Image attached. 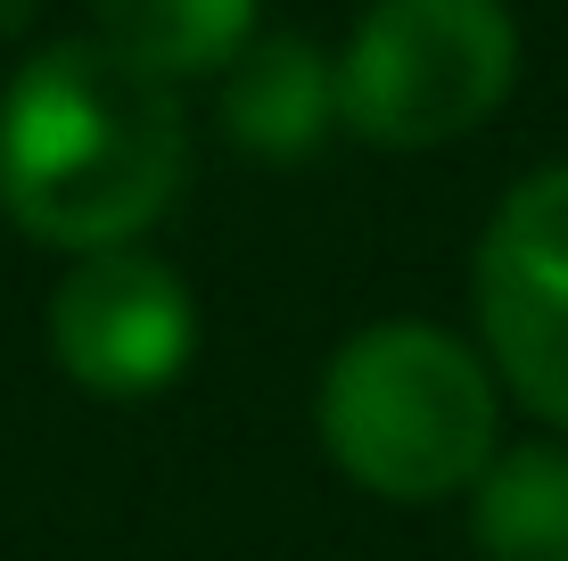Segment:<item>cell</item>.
Masks as SVG:
<instances>
[{"mask_svg": "<svg viewBox=\"0 0 568 561\" xmlns=\"http://www.w3.org/2000/svg\"><path fill=\"white\" fill-rule=\"evenodd\" d=\"M190 132L173 83L108 42H50L0 91V207L26 240L100 257L132 248L173 207Z\"/></svg>", "mask_w": 568, "mask_h": 561, "instance_id": "6da1fadb", "label": "cell"}, {"mask_svg": "<svg viewBox=\"0 0 568 561\" xmlns=\"http://www.w3.org/2000/svg\"><path fill=\"white\" fill-rule=\"evenodd\" d=\"M313 430L355 488L387 504H437L503 447V397L478 355L437 322H371L329 355Z\"/></svg>", "mask_w": 568, "mask_h": 561, "instance_id": "7a4b0ae2", "label": "cell"}, {"mask_svg": "<svg viewBox=\"0 0 568 561\" xmlns=\"http://www.w3.org/2000/svg\"><path fill=\"white\" fill-rule=\"evenodd\" d=\"M519 74L503 0H371L338 58V124L379 149H437L478 132Z\"/></svg>", "mask_w": 568, "mask_h": 561, "instance_id": "3957f363", "label": "cell"}, {"mask_svg": "<svg viewBox=\"0 0 568 561\" xmlns=\"http://www.w3.org/2000/svg\"><path fill=\"white\" fill-rule=\"evenodd\" d=\"M486 372L527 413L568 430V166L527 173L478 240Z\"/></svg>", "mask_w": 568, "mask_h": 561, "instance_id": "277c9868", "label": "cell"}, {"mask_svg": "<svg viewBox=\"0 0 568 561\" xmlns=\"http://www.w3.org/2000/svg\"><path fill=\"white\" fill-rule=\"evenodd\" d=\"M199 347V305L149 248L74 257L50 289V355L83 397H156Z\"/></svg>", "mask_w": 568, "mask_h": 561, "instance_id": "5b68a950", "label": "cell"}, {"mask_svg": "<svg viewBox=\"0 0 568 561\" xmlns=\"http://www.w3.org/2000/svg\"><path fill=\"white\" fill-rule=\"evenodd\" d=\"M329 124H338V67L305 33H256L223 67V132L247 158L297 166L305 149H322Z\"/></svg>", "mask_w": 568, "mask_h": 561, "instance_id": "8992f818", "label": "cell"}, {"mask_svg": "<svg viewBox=\"0 0 568 561\" xmlns=\"http://www.w3.org/2000/svg\"><path fill=\"white\" fill-rule=\"evenodd\" d=\"M91 42H108L156 83L223 74L256 42V0H91Z\"/></svg>", "mask_w": 568, "mask_h": 561, "instance_id": "52a82bcc", "label": "cell"}, {"mask_svg": "<svg viewBox=\"0 0 568 561\" xmlns=\"http://www.w3.org/2000/svg\"><path fill=\"white\" fill-rule=\"evenodd\" d=\"M469 537L486 561H568V447H495V462L469 479Z\"/></svg>", "mask_w": 568, "mask_h": 561, "instance_id": "ba28073f", "label": "cell"}]
</instances>
